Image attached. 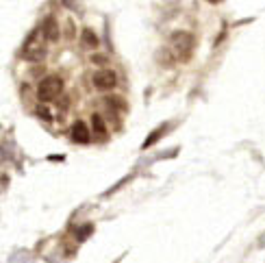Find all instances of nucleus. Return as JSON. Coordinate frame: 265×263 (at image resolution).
Here are the masks:
<instances>
[{"label": "nucleus", "instance_id": "1", "mask_svg": "<svg viewBox=\"0 0 265 263\" xmlns=\"http://www.w3.org/2000/svg\"><path fill=\"white\" fill-rule=\"evenodd\" d=\"M170 46H172L174 57H178V59H189V57H191V50H194V35H191V33H185V31L172 33Z\"/></svg>", "mask_w": 265, "mask_h": 263}, {"label": "nucleus", "instance_id": "2", "mask_svg": "<svg viewBox=\"0 0 265 263\" xmlns=\"http://www.w3.org/2000/svg\"><path fill=\"white\" fill-rule=\"evenodd\" d=\"M41 37H44L41 28H37V31H33L28 35L26 41H24V46H22L24 59H28V61H39V59L46 57V50H44V46H41Z\"/></svg>", "mask_w": 265, "mask_h": 263}, {"label": "nucleus", "instance_id": "3", "mask_svg": "<svg viewBox=\"0 0 265 263\" xmlns=\"http://www.w3.org/2000/svg\"><path fill=\"white\" fill-rule=\"evenodd\" d=\"M63 89V81L61 76L57 74H50L46 76V79L39 81V87H37V98L41 100V103H50V100H55L59 94H61Z\"/></svg>", "mask_w": 265, "mask_h": 263}, {"label": "nucleus", "instance_id": "4", "mask_svg": "<svg viewBox=\"0 0 265 263\" xmlns=\"http://www.w3.org/2000/svg\"><path fill=\"white\" fill-rule=\"evenodd\" d=\"M94 85L102 89V92H109V89H113L118 85V76H116V72L109 70V68H105V70H98L94 74Z\"/></svg>", "mask_w": 265, "mask_h": 263}, {"label": "nucleus", "instance_id": "5", "mask_svg": "<svg viewBox=\"0 0 265 263\" xmlns=\"http://www.w3.org/2000/svg\"><path fill=\"white\" fill-rule=\"evenodd\" d=\"M89 139H92V133H89L87 124L83 122V120L74 122V127H72V141H76V143H87Z\"/></svg>", "mask_w": 265, "mask_h": 263}, {"label": "nucleus", "instance_id": "6", "mask_svg": "<svg viewBox=\"0 0 265 263\" xmlns=\"http://www.w3.org/2000/svg\"><path fill=\"white\" fill-rule=\"evenodd\" d=\"M41 33H44V37L48 41H57L59 39V24L55 17H46L44 26H41Z\"/></svg>", "mask_w": 265, "mask_h": 263}, {"label": "nucleus", "instance_id": "7", "mask_svg": "<svg viewBox=\"0 0 265 263\" xmlns=\"http://www.w3.org/2000/svg\"><path fill=\"white\" fill-rule=\"evenodd\" d=\"M167 131H170V124H163V127H159V129H154L152 131V133H150V137H148V139L146 141H143V150H148V148H152L154 146V143L156 141H159L161 139V137H163L165 133H167Z\"/></svg>", "mask_w": 265, "mask_h": 263}, {"label": "nucleus", "instance_id": "8", "mask_svg": "<svg viewBox=\"0 0 265 263\" xmlns=\"http://www.w3.org/2000/svg\"><path fill=\"white\" fill-rule=\"evenodd\" d=\"M156 61H159V63H163L165 68H172L174 61H176V57H174L172 48H161V50L156 52Z\"/></svg>", "mask_w": 265, "mask_h": 263}, {"label": "nucleus", "instance_id": "9", "mask_svg": "<svg viewBox=\"0 0 265 263\" xmlns=\"http://www.w3.org/2000/svg\"><path fill=\"white\" fill-rule=\"evenodd\" d=\"M83 46H85V48H96V46H98V37H96V33L92 31V28H85V31H83Z\"/></svg>", "mask_w": 265, "mask_h": 263}, {"label": "nucleus", "instance_id": "10", "mask_svg": "<svg viewBox=\"0 0 265 263\" xmlns=\"http://www.w3.org/2000/svg\"><path fill=\"white\" fill-rule=\"evenodd\" d=\"M92 127H94V131H96L98 135H105V133H107L105 122H102V118L98 116V113H94V116H92Z\"/></svg>", "mask_w": 265, "mask_h": 263}, {"label": "nucleus", "instance_id": "11", "mask_svg": "<svg viewBox=\"0 0 265 263\" xmlns=\"http://www.w3.org/2000/svg\"><path fill=\"white\" fill-rule=\"evenodd\" d=\"M94 233V224H85V226H81V229L76 231V239L78 242H85L87 235H92Z\"/></svg>", "mask_w": 265, "mask_h": 263}, {"label": "nucleus", "instance_id": "12", "mask_svg": "<svg viewBox=\"0 0 265 263\" xmlns=\"http://www.w3.org/2000/svg\"><path fill=\"white\" fill-rule=\"evenodd\" d=\"M92 61H94V63H100V65H107V63H109V59L102 57V55H94V57H92Z\"/></svg>", "mask_w": 265, "mask_h": 263}]
</instances>
